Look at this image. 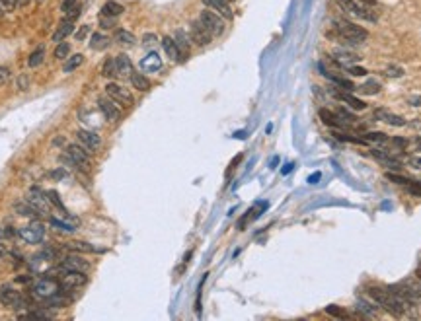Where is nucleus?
I'll list each match as a JSON object with an SVG mask.
<instances>
[{
    "label": "nucleus",
    "instance_id": "1",
    "mask_svg": "<svg viewBox=\"0 0 421 321\" xmlns=\"http://www.w3.org/2000/svg\"><path fill=\"white\" fill-rule=\"evenodd\" d=\"M333 30H335V34L339 35L341 41H345V43L349 45H361L363 41H366V37H369V32H366L365 27L349 22V20H345V18H335V20H333Z\"/></svg>",
    "mask_w": 421,
    "mask_h": 321
},
{
    "label": "nucleus",
    "instance_id": "2",
    "mask_svg": "<svg viewBox=\"0 0 421 321\" xmlns=\"http://www.w3.org/2000/svg\"><path fill=\"white\" fill-rule=\"evenodd\" d=\"M369 294H371V298L375 300L380 308H384V310H386L388 313H392L394 317H402L404 311H406V308H408V306H406L396 294H392L390 290H382V288H378V286H371L369 288Z\"/></svg>",
    "mask_w": 421,
    "mask_h": 321
},
{
    "label": "nucleus",
    "instance_id": "3",
    "mask_svg": "<svg viewBox=\"0 0 421 321\" xmlns=\"http://www.w3.org/2000/svg\"><path fill=\"white\" fill-rule=\"evenodd\" d=\"M32 292H34L35 298L43 302L45 298H51V296H55L59 292H63V284H59L53 278H41L39 282H35Z\"/></svg>",
    "mask_w": 421,
    "mask_h": 321
},
{
    "label": "nucleus",
    "instance_id": "4",
    "mask_svg": "<svg viewBox=\"0 0 421 321\" xmlns=\"http://www.w3.org/2000/svg\"><path fill=\"white\" fill-rule=\"evenodd\" d=\"M199 20L213 35L224 34V18H222L221 14H217V12H213L210 8H207V10H203L199 14Z\"/></svg>",
    "mask_w": 421,
    "mask_h": 321
},
{
    "label": "nucleus",
    "instance_id": "5",
    "mask_svg": "<svg viewBox=\"0 0 421 321\" xmlns=\"http://www.w3.org/2000/svg\"><path fill=\"white\" fill-rule=\"evenodd\" d=\"M67 158L72 166H78L80 169H90V166H92L90 152L86 148L76 146V144H68L67 146Z\"/></svg>",
    "mask_w": 421,
    "mask_h": 321
},
{
    "label": "nucleus",
    "instance_id": "6",
    "mask_svg": "<svg viewBox=\"0 0 421 321\" xmlns=\"http://www.w3.org/2000/svg\"><path fill=\"white\" fill-rule=\"evenodd\" d=\"M335 4L344 12H349V14H353V16L361 18V20H366V22H377L378 20L373 12L363 8V6H361L359 2H355V0H335Z\"/></svg>",
    "mask_w": 421,
    "mask_h": 321
},
{
    "label": "nucleus",
    "instance_id": "7",
    "mask_svg": "<svg viewBox=\"0 0 421 321\" xmlns=\"http://www.w3.org/2000/svg\"><path fill=\"white\" fill-rule=\"evenodd\" d=\"M63 269H65V267H63ZM61 284H63V290L72 292V290H76V288L86 286V284H88V277H86V273L65 269V275H63V278H61Z\"/></svg>",
    "mask_w": 421,
    "mask_h": 321
},
{
    "label": "nucleus",
    "instance_id": "8",
    "mask_svg": "<svg viewBox=\"0 0 421 321\" xmlns=\"http://www.w3.org/2000/svg\"><path fill=\"white\" fill-rule=\"evenodd\" d=\"M18 236L22 238L23 242H28V244H39V242H43V236H45V226L41 224V222H32L30 226H25V228H22L20 232H18Z\"/></svg>",
    "mask_w": 421,
    "mask_h": 321
},
{
    "label": "nucleus",
    "instance_id": "9",
    "mask_svg": "<svg viewBox=\"0 0 421 321\" xmlns=\"http://www.w3.org/2000/svg\"><path fill=\"white\" fill-rule=\"evenodd\" d=\"M189 37H191V41L195 45L207 47L210 43V39H213V34L201 23V20H195V22H191V27H189Z\"/></svg>",
    "mask_w": 421,
    "mask_h": 321
},
{
    "label": "nucleus",
    "instance_id": "10",
    "mask_svg": "<svg viewBox=\"0 0 421 321\" xmlns=\"http://www.w3.org/2000/svg\"><path fill=\"white\" fill-rule=\"evenodd\" d=\"M25 200L35 207L39 212H49V207H51V200H49V195L43 193L39 187H32L25 195Z\"/></svg>",
    "mask_w": 421,
    "mask_h": 321
},
{
    "label": "nucleus",
    "instance_id": "11",
    "mask_svg": "<svg viewBox=\"0 0 421 321\" xmlns=\"http://www.w3.org/2000/svg\"><path fill=\"white\" fill-rule=\"evenodd\" d=\"M106 94H108L115 103H121V105H125V107L133 105V96H131V92L125 90L123 86H119V84L110 82V84L106 86Z\"/></svg>",
    "mask_w": 421,
    "mask_h": 321
},
{
    "label": "nucleus",
    "instance_id": "12",
    "mask_svg": "<svg viewBox=\"0 0 421 321\" xmlns=\"http://www.w3.org/2000/svg\"><path fill=\"white\" fill-rule=\"evenodd\" d=\"M98 105H100V111L103 113V117H106L108 121H117V119H119L121 111H119V107L115 105V101L111 100L110 96H108V98H106V96L98 98Z\"/></svg>",
    "mask_w": 421,
    "mask_h": 321
},
{
    "label": "nucleus",
    "instance_id": "13",
    "mask_svg": "<svg viewBox=\"0 0 421 321\" xmlns=\"http://www.w3.org/2000/svg\"><path fill=\"white\" fill-rule=\"evenodd\" d=\"M61 265L65 267V269H68V271H80V273H88L90 271L88 261H86L84 257H80V255H72V253L67 255Z\"/></svg>",
    "mask_w": 421,
    "mask_h": 321
},
{
    "label": "nucleus",
    "instance_id": "14",
    "mask_svg": "<svg viewBox=\"0 0 421 321\" xmlns=\"http://www.w3.org/2000/svg\"><path fill=\"white\" fill-rule=\"evenodd\" d=\"M76 136H78V140L84 144V148H86L88 152H94V150H98V148H100L101 140H100V136L94 133V131L80 129V131L76 133Z\"/></svg>",
    "mask_w": 421,
    "mask_h": 321
},
{
    "label": "nucleus",
    "instance_id": "15",
    "mask_svg": "<svg viewBox=\"0 0 421 321\" xmlns=\"http://www.w3.org/2000/svg\"><path fill=\"white\" fill-rule=\"evenodd\" d=\"M203 4L207 6V8H210L213 12H217V14H221L224 20H232V8H230V4H228V0H203Z\"/></svg>",
    "mask_w": 421,
    "mask_h": 321
},
{
    "label": "nucleus",
    "instance_id": "16",
    "mask_svg": "<svg viewBox=\"0 0 421 321\" xmlns=\"http://www.w3.org/2000/svg\"><path fill=\"white\" fill-rule=\"evenodd\" d=\"M332 56L335 59V63L341 65V67H351V65L361 61V56L351 53V51H347V49H335L332 53Z\"/></svg>",
    "mask_w": 421,
    "mask_h": 321
},
{
    "label": "nucleus",
    "instance_id": "17",
    "mask_svg": "<svg viewBox=\"0 0 421 321\" xmlns=\"http://www.w3.org/2000/svg\"><path fill=\"white\" fill-rule=\"evenodd\" d=\"M70 34H74V20H70V18H63V22L59 23V27H57V32L53 34V41L55 43H59V41H65V37H68Z\"/></svg>",
    "mask_w": 421,
    "mask_h": 321
},
{
    "label": "nucleus",
    "instance_id": "18",
    "mask_svg": "<svg viewBox=\"0 0 421 321\" xmlns=\"http://www.w3.org/2000/svg\"><path fill=\"white\" fill-rule=\"evenodd\" d=\"M162 47H164L166 55L170 56L172 61H176V63H181V61H183V55H181L179 47H177L176 41H174V37H170V35L162 37Z\"/></svg>",
    "mask_w": 421,
    "mask_h": 321
},
{
    "label": "nucleus",
    "instance_id": "19",
    "mask_svg": "<svg viewBox=\"0 0 421 321\" xmlns=\"http://www.w3.org/2000/svg\"><path fill=\"white\" fill-rule=\"evenodd\" d=\"M20 292H16L12 286H2L0 288V304L2 306H8V308H14L18 302H20Z\"/></svg>",
    "mask_w": 421,
    "mask_h": 321
},
{
    "label": "nucleus",
    "instance_id": "20",
    "mask_svg": "<svg viewBox=\"0 0 421 321\" xmlns=\"http://www.w3.org/2000/svg\"><path fill=\"white\" fill-rule=\"evenodd\" d=\"M115 68H117V76L127 78L133 74V63L127 55H117L115 56Z\"/></svg>",
    "mask_w": 421,
    "mask_h": 321
},
{
    "label": "nucleus",
    "instance_id": "21",
    "mask_svg": "<svg viewBox=\"0 0 421 321\" xmlns=\"http://www.w3.org/2000/svg\"><path fill=\"white\" fill-rule=\"evenodd\" d=\"M375 117L380 119V121L388 123V125H394V127H404V125H406V119H404V117H400L396 113H390V111L386 109L375 111Z\"/></svg>",
    "mask_w": 421,
    "mask_h": 321
},
{
    "label": "nucleus",
    "instance_id": "22",
    "mask_svg": "<svg viewBox=\"0 0 421 321\" xmlns=\"http://www.w3.org/2000/svg\"><path fill=\"white\" fill-rule=\"evenodd\" d=\"M335 98L339 101H344L345 105H349V107H353V109H357V111H363L366 107V103L363 100H359V98H355L353 94H345V92H339V94H335Z\"/></svg>",
    "mask_w": 421,
    "mask_h": 321
},
{
    "label": "nucleus",
    "instance_id": "23",
    "mask_svg": "<svg viewBox=\"0 0 421 321\" xmlns=\"http://www.w3.org/2000/svg\"><path fill=\"white\" fill-rule=\"evenodd\" d=\"M110 45H111V39L106 34H101V32H96V34L90 35V47H92L94 51H103V49H108Z\"/></svg>",
    "mask_w": 421,
    "mask_h": 321
},
{
    "label": "nucleus",
    "instance_id": "24",
    "mask_svg": "<svg viewBox=\"0 0 421 321\" xmlns=\"http://www.w3.org/2000/svg\"><path fill=\"white\" fill-rule=\"evenodd\" d=\"M373 158H377L378 162H382L388 169H400V167H402V164H400L398 160H394V158L388 154V152H384V150H373Z\"/></svg>",
    "mask_w": 421,
    "mask_h": 321
},
{
    "label": "nucleus",
    "instance_id": "25",
    "mask_svg": "<svg viewBox=\"0 0 421 321\" xmlns=\"http://www.w3.org/2000/svg\"><path fill=\"white\" fill-rule=\"evenodd\" d=\"M67 304H70V298H68V296H65V292H59V294H55V296H51V298H45L43 300V306H47V308H53V310L65 308Z\"/></svg>",
    "mask_w": 421,
    "mask_h": 321
},
{
    "label": "nucleus",
    "instance_id": "26",
    "mask_svg": "<svg viewBox=\"0 0 421 321\" xmlns=\"http://www.w3.org/2000/svg\"><path fill=\"white\" fill-rule=\"evenodd\" d=\"M174 41H176V45L179 47V51H181V55L186 56L189 53V47H191V37H189L183 30H176V34H174Z\"/></svg>",
    "mask_w": 421,
    "mask_h": 321
},
{
    "label": "nucleus",
    "instance_id": "27",
    "mask_svg": "<svg viewBox=\"0 0 421 321\" xmlns=\"http://www.w3.org/2000/svg\"><path fill=\"white\" fill-rule=\"evenodd\" d=\"M123 12H125V8H123L119 2H113V0H110V2H106V4L101 6V16H110V18H117V16H121Z\"/></svg>",
    "mask_w": 421,
    "mask_h": 321
},
{
    "label": "nucleus",
    "instance_id": "28",
    "mask_svg": "<svg viewBox=\"0 0 421 321\" xmlns=\"http://www.w3.org/2000/svg\"><path fill=\"white\" fill-rule=\"evenodd\" d=\"M113 41L119 45H127V47H131V45L137 43V37H135L131 32H127V30H117L115 34H113Z\"/></svg>",
    "mask_w": 421,
    "mask_h": 321
},
{
    "label": "nucleus",
    "instance_id": "29",
    "mask_svg": "<svg viewBox=\"0 0 421 321\" xmlns=\"http://www.w3.org/2000/svg\"><path fill=\"white\" fill-rule=\"evenodd\" d=\"M16 212L20 214V216H30V218H37L41 212L37 211L35 207H32L28 200H23V202H18L16 205Z\"/></svg>",
    "mask_w": 421,
    "mask_h": 321
},
{
    "label": "nucleus",
    "instance_id": "30",
    "mask_svg": "<svg viewBox=\"0 0 421 321\" xmlns=\"http://www.w3.org/2000/svg\"><path fill=\"white\" fill-rule=\"evenodd\" d=\"M131 84H133L135 90H141V92H146V90H150V80L144 76V74H139V72H133L131 74Z\"/></svg>",
    "mask_w": 421,
    "mask_h": 321
},
{
    "label": "nucleus",
    "instance_id": "31",
    "mask_svg": "<svg viewBox=\"0 0 421 321\" xmlns=\"http://www.w3.org/2000/svg\"><path fill=\"white\" fill-rule=\"evenodd\" d=\"M320 119L328 127H332V129H337L339 125H341V121H339V117L335 115V113H332V111H328V109H320Z\"/></svg>",
    "mask_w": 421,
    "mask_h": 321
},
{
    "label": "nucleus",
    "instance_id": "32",
    "mask_svg": "<svg viewBox=\"0 0 421 321\" xmlns=\"http://www.w3.org/2000/svg\"><path fill=\"white\" fill-rule=\"evenodd\" d=\"M101 76L103 78H115L117 76V68H115V56L106 59L103 67H101Z\"/></svg>",
    "mask_w": 421,
    "mask_h": 321
},
{
    "label": "nucleus",
    "instance_id": "33",
    "mask_svg": "<svg viewBox=\"0 0 421 321\" xmlns=\"http://www.w3.org/2000/svg\"><path fill=\"white\" fill-rule=\"evenodd\" d=\"M43 59H45V49L43 47H39V49H35L34 53L28 56V67L37 68L41 63H43Z\"/></svg>",
    "mask_w": 421,
    "mask_h": 321
},
{
    "label": "nucleus",
    "instance_id": "34",
    "mask_svg": "<svg viewBox=\"0 0 421 321\" xmlns=\"http://www.w3.org/2000/svg\"><path fill=\"white\" fill-rule=\"evenodd\" d=\"M67 247L68 249H72V251H82V253H90V251H103V249H98V247L86 244V242H70Z\"/></svg>",
    "mask_w": 421,
    "mask_h": 321
},
{
    "label": "nucleus",
    "instance_id": "35",
    "mask_svg": "<svg viewBox=\"0 0 421 321\" xmlns=\"http://www.w3.org/2000/svg\"><path fill=\"white\" fill-rule=\"evenodd\" d=\"M53 55H55L57 61H65V59L70 55V43H67V41H59Z\"/></svg>",
    "mask_w": 421,
    "mask_h": 321
},
{
    "label": "nucleus",
    "instance_id": "36",
    "mask_svg": "<svg viewBox=\"0 0 421 321\" xmlns=\"http://www.w3.org/2000/svg\"><path fill=\"white\" fill-rule=\"evenodd\" d=\"M160 67H162V63H160V56L156 53H150L143 61V68H146V70H158Z\"/></svg>",
    "mask_w": 421,
    "mask_h": 321
},
{
    "label": "nucleus",
    "instance_id": "37",
    "mask_svg": "<svg viewBox=\"0 0 421 321\" xmlns=\"http://www.w3.org/2000/svg\"><path fill=\"white\" fill-rule=\"evenodd\" d=\"M82 63H84V55L76 53L74 56H70V61H68L67 65L63 67V70H65V72H72V70H76V68L80 67Z\"/></svg>",
    "mask_w": 421,
    "mask_h": 321
},
{
    "label": "nucleus",
    "instance_id": "38",
    "mask_svg": "<svg viewBox=\"0 0 421 321\" xmlns=\"http://www.w3.org/2000/svg\"><path fill=\"white\" fill-rule=\"evenodd\" d=\"M357 310L361 311V313H365L366 317H375V315H377V308L371 306V304H366V302H363V300L357 302Z\"/></svg>",
    "mask_w": 421,
    "mask_h": 321
},
{
    "label": "nucleus",
    "instance_id": "39",
    "mask_svg": "<svg viewBox=\"0 0 421 321\" xmlns=\"http://www.w3.org/2000/svg\"><path fill=\"white\" fill-rule=\"evenodd\" d=\"M380 92V84L377 80H369L366 84L361 86V94H366V96H373V94H378Z\"/></svg>",
    "mask_w": 421,
    "mask_h": 321
},
{
    "label": "nucleus",
    "instance_id": "40",
    "mask_svg": "<svg viewBox=\"0 0 421 321\" xmlns=\"http://www.w3.org/2000/svg\"><path fill=\"white\" fill-rule=\"evenodd\" d=\"M88 37H90V25H88V23L80 25L76 32H74V39H76V41H80V43H82V41H86Z\"/></svg>",
    "mask_w": 421,
    "mask_h": 321
},
{
    "label": "nucleus",
    "instance_id": "41",
    "mask_svg": "<svg viewBox=\"0 0 421 321\" xmlns=\"http://www.w3.org/2000/svg\"><path fill=\"white\" fill-rule=\"evenodd\" d=\"M333 136L337 138V140H341V142H355V144H365L366 140H363V138H353L351 134H344V133H333Z\"/></svg>",
    "mask_w": 421,
    "mask_h": 321
},
{
    "label": "nucleus",
    "instance_id": "42",
    "mask_svg": "<svg viewBox=\"0 0 421 321\" xmlns=\"http://www.w3.org/2000/svg\"><path fill=\"white\" fill-rule=\"evenodd\" d=\"M386 179H390L392 183H398V185H410V179L404 178V176H396V173H386Z\"/></svg>",
    "mask_w": 421,
    "mask_h": 321
},
{
    "label": "nucleus",
    "instance_id": "43",
    "mask_svg": "<svg viewBox=\"0 0 421 321\" xmlns=\"http://www.w3.org/2000/svg\"><path fill=\"white\" fill-rule=\"evenodd\" d=\"M386 76H390V78H402V76H404V68L396 67V65H390V67L386 68Z\"/></svg>",
    "mask_w": 421,
    "mask_h": 321
},
{
    "label": "nucleus",
    "instance_id": "44",
    "mask_svg": "<svg viewBox=\"0 0 421 321\" xmlns=\"http://www.w3.org/2000/svg\"><path fill=\"white\" fill-rule=\"evenodd\" d=\"M335 115L339 117V121H345V123H355V121H357V117H355V115H351V113H349L347 109H339L337 113H335Z\"/></svg>",
    "mask_w": 421,
    "mask_h": 321
},
{
    "label": "nucleus",
    "instance_id": "45",
    "mask_svg": "<svg viewBox=\"0 0 421 321\" xmlns=\"http://www.w3.org/2000/svg\"><path fill=\"white\" fill-rule=\"evenodd\" d=\"M47 195H49V200H51V205H55V207H59V209H61L63 212H67V211H65V207H63V202H61V197H59V193H57V191H49Z\"/></svg>",
    "mask_w": 421,
    "mask_h": 321
},
{
    "label": "nucleus",
    "instance_id": "46",
    "mask_svg": "<svg viewBox=\"0 0 421 321\" xmlns=\"http://www.w3.org/2000/svg\"><path fill=\"white\" fill-rule=\"evenodd\" d=\"M366 140H371V142H386L388 136L384 133H369L366 134Z\"/></svg>",
    "mask_w": 421,
    "mask_h": 321
},
{
    "label": "nucleus",
    "instance_id": "47",
    "mask_svg": "<svg viewBox=\"0 0 421 321\" xmlns=\"http://www.w3.org/2000/svg\"><path fill=\"white\" fill-rule=\"evenodd\" d=\"M100 27H101V30H110V27H115V18H110V16H101V18H100Z\"/></svg>",
    "mask_w": 421,
    "mask_h": 321
},
{
    "label": "nucleus",
    "instance_id": "48",
    "mask_svg": "<svg viewBox=\"0 0 421 321\" xmlns=\"http://www.w3.org/2000/svg\"><path fill=\"white\" fill-rule=\"evenodd\" d=\"M76 4L78 0H63V2H61V12H63V14H68Z\"/></svg>",
    "mask_w": 421,
    "mask_h": 321
},
{
    "label": "nucleus",
    "instance_id": "49",
    "mask_svg": "<svg viewBox=\"0 0 421 321\" xmlns=\"http://www.w3.org/2000/svg\"><path fill=\"white\" fill-rule=\"evenodd\" d=\"M0 8H2V12H12L18 6H16V0H0Z\"/></svg>",
    "mask_w": 421,
    "mask_h": 321
},
{
    "label": "nucleus",
    "instance_id": "50",
    "mask_svg": "<svg viewBox=\"0 0 421 321\" xmlns=\"http://www.w3.org/2000/svg\"><path fill=\"white\" fill-rule=\"evenodd\" d=\"M10 76H12L10 68H8V67H0V86H2V84H6V82L10 80Z\"/></svg>",
    "mask_w": 421,
    "mask_h": 321
},
{
    "label": "nucleus",
    "instance_id": "51",
    "mask_svg": "<svg viewBox=\"0 0 421 321\" xmlns=\"http://www.w3.org/2000/svg\"><path fill=\"white\" fill-rule=\"evenodd\" d=\"M408 191H410L411 195H417V197H421V181H410Z\"/></svg>",
    "mask_w": 421,
    "mask_h": 321
},
{
    "label": "nucleus",
    "instance_id": "52",
    "mask_svg": "<svg viewBox=\"0 0 421 321\" xmlns=\"http://www.w3.org/2000/svg\"><path fill=\"white\" fill-rule=\"evenodd\" d=\"M18 88L20 90L30 88V76H28V74H20V76H18Z\"/></svg>",
    "mask_w": 421,
    "mask_h": 321
},
{
    "label": "nucleus",
    "instance_id": "53",
    "mask_svg": "<svg viewBox=\"0 0 421 321\" xmlns=\"http://www.w3.org/2000/svg\"><path fill=\"white\" fill-rule=\"evenodd\" d=\"M326 311H328V313H332V315H335V317H347V313L341 311V310H337V306H328Z\"/></svg>",
    "mask_w": 421,
    "mask_h": 321
},
{
    "label": "nucleus",
    "instance_id": "54",
    "mask_svg": "<svg viewBox=\"0 0 421 321\" xmlns=\"http://www.w3.org/2000/svg\"><path fill=\"white\" fill-rule=\"evenodd\" d=\"M347 70H349L353 76H366V70L361 67H353V65H351V67H347Z\"/></svg>",
    "mask_w": 421,
    "mask_h": 321
},
{
    "label": "nucleus",
    "instance_id": "55",
    "mask_svg": "<svg viewBox=\"0 0 421 321\" xmlns=\"http://www.w3.org/2000/svg\"><path fill=\"white\" fill-rule=\"evenodd\" d=\"M143 43L144 45H152V43H156V35L154 34H146L143 37Z\"/></svg>",
    "mask_w": 421,
    "mask_h": 321
},
{
    "label": "nucleus",
    "instance_id": "56",
    "mask_svg": "<svg viewBox=\"0 0 421 321\" xmlns=\"http://www.w3.org/2000/svg\"><path fill=\"white\" fill-rule=\"evenodd\" d=\"M392 142L396 144V146H400V148H406V146H408V140H406V138H400V136H394Z\"/></svg>",
    "mask_w": 421,
    "mask_h": 321
},
{
    "label": "nucleus",
    "instance_id": "57",
    "mask_svg": "<svg viewBox=\"0 0 421 321\" xmlns=\"http://www.w3.org/2000/svg\"><path fill=\"white\" fill-rule=\"evenodd\" d=\"M410 164L415 167V169H421V156H413L410 160Z\"/></svg>",
    "mask_w": 421,
    "mask_h": 321
},
{
    "label": "nucleus",
    "instance_id": "58",
    "mask_svg": "<svg viewBox=\"0 0 421 321\" xmlns=\"http://www.w3.org/2000/svg\"><path fill=\"white\" fill-rule=\"evenodd\" d=\"M32 4V0H16V6L18 8H28Z\"/></svg>",
    "mask_w": 421,
    "mask_h": 321
},
{
    "label": "nucleus",
    "instance_id": "59",
    "mask_svg": "<svg viewBox=\"0 0 421 321\" xmlns=\"http://www.w3.org/2000/svg\"><path fill=\"white\" fill-rule=\"evenodd\" d=\"M410 103H411V105H415V107H419V105H421V98H419V96H415V98H410Z\"/></svg>",
    "mask_w": 421,
    "mask_h": 321
},
{
    "label": "nucleus",
    "instance_id": "60",
    "mask_svg": "<svg viewBox=\"0 0 421 321\" xmlns=\"http://www.w3.org/2000/svg\"><path fill=\"white\" fill-rule=\"evenodd\" d=\"M361 4H366V6H375L377 4V0H359Z\"/></svg>",
    "mask_w": 421,
    "mask_h": 321
},
{
    "label": "nucleus",
    "instance_id": "61",
    "mask_svg": "<svg viewBox=\"0 0 421 321\" xmlns=\"http://www.w3.org/2000/svg\"><path fill=\"white\" fill-rule=\"evenodd\" d=\"M53 144H55V146H61V144H65V138H63V136H59V138L53 140Z\"/></svg>",
    "mask_w": 421,
    "mask_h": 321
},
{
    "label": "nucleus",
    "instance_id": "62",
    "mask_svg": "<svg viewBox=\"0 0 421 321\" xmlns=\"http://www.w3.org/2000/svg\"><path fill=\"white\" fill-rule=\"evenodd\" d=\"M417 277H419V280H421V271H417Z\"/></svg>",
    "mask_w": 421,
    "mask_h": 321
},
{
    "label": "nucleus",
    "instance_id": "63",
    "mask_svg": "<svg viewBox=\"0 0 421 321\" xmlns=\"http://www.w3.org/2000/svg\"><path fill=\"white\" fill-rule=\"evenodd\" d=\"M2 14H4V12H2V8H0V16H2Z\"/></svg>",
    "mask_w": 421,
    "mask_h": 321
},
{
    "label": "nucleus",
    "instance_id": "64",
    "mask_svg": "<svg viewBox=\"0 0 421 321\" xmlns=\"http://www.w3.org/2000/svg\"><path fill=\"white\" fill-rule=\"evenodd\" d=\"M37 2H43V0H37Z\"/></svg>",
    "mask_w": 421,
    "mask_h": 321
}]
</instances>
